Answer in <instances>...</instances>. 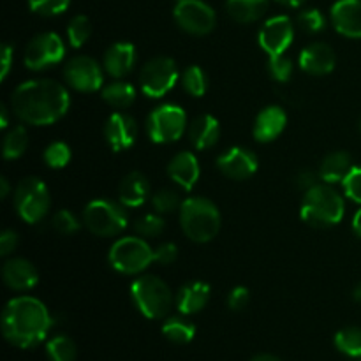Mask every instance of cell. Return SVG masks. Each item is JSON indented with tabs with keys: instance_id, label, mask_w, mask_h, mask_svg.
Returning a JSON list of instances; mask_svg holds the SVG:
<instances>
[{
	"instance_id": "obj_1",
	"label": "cell",
	"mask_w": 361,
	"mask_h": 361,
	"mask_svg": "<svg viewBox=\"0 0 361 361\" xmlns=\"http://www.w3.org/2000/svg\"><path fill=\"white\" fill-rule=\"evenodd\" d=\"M71 106V95L63 85L53 80H30L11 95V109L28 126H51Z\"/></svg>"
},
{
	"instance_id": "obj_2",
	"label": "cell",
	"mask_w": 361,
	"mask_h": 361,
	"mask_svg": "<svg viewBox=\"0 0 361 361\" xmlns=\"http://www.w3.org/2000/svg\"><path fill=\"white\" fill-rule=\"evenodd\" d=\"M51 326V314L44 303L34 296L13 298L2 312V334L14 348H35L48 337Z\"/></svg>"
},
{
	"instance_id": "obj_3",
	"label": "cell",
	"mask_w": 361,
	"mask_h": 361,
	"mask_svg": "<svg viewBox=\"0 0 361 361\" xmlns=\"http://www.w3.org/2000/svg\"><path fill=\"white\" fill-rule=\"evenodd\" d=\"M345 204L344 197L330 185V183H317L309 189L302 201L303 222L312 228H331L344 219Z\"/></svg>"
},
{
	"instance_id": "obj_4",
	"label": "cell",
	"mask_w": 361,
	"mask_h": 361,
	"mask_svg": "<svg viewBox=\"0 0 361 361\" xmlns=\"http://www.w3.org/2000/svg\"><path fill=\"white\" fill-rule=\"evenodd\" d=\"M180 226L189 240L207 243L214 240L221 229V214L207 197H187L180 207Z\"/></svg>"
},
{
	"instance_id": "obj_5",
	"label": "cell",
	"mask_w": 361,
	"mask_h": 361,
	"mask_svg": "<svg viewBox=\"0 0 361 361\" xmlns=\"http://www.w3.org/2000/svg\"><path fill=\"white\" fill-rule=\"evenodd\" d=\"M130 298L148 319H162L173 305L171 289L157 275H140L130 284Z\"/></svg>"
},
{
	"instance_id": "obj_6",
	"label": "cell",
	"mask_w": 361,
	"mask_h": 361,
	"mask_svg": "<svg viewBox=\"0 0 361 361\" xmlns=\"http://www.w3.org/2000/svg\"><path fill=\"white\" fill-rule=\"evenodd\" d=\"M129 215L122 203L94 200L85 207L83 224L95 236H116L127 228Z\"/></svg>"
},
{
	"instance_id": "obj_7",
	"label": "cell",
	"mask_w": 361,
	"mask_h": 361,
	"mask_svg": "<svg viewBox=\"0 0 361 361\" xmlns=\"http://www.w3.org/2000/svg\"><path fill=\"white\" fill-rule=\"evenodd\" d=\"M113 270L123 275H137L154 263V249L137 236H123L116 240L108 254Z\"/></svg>"
},
{
	"instance_id": "obj_8",
	"label": "cell",
	"mask_w": 361,
	"mask_h": 361,
	"mask_svg": "<svg viewBox=\"0 0 361 361\" xmlns=\"http://www.w3.org/2000/svg\"><path fill=\"white\" fill-rule=\"evenodd\" d=\"M51 207V196H49L48 185L37 176L23 178L14 190V208L18 215L28 224H37Z\"/></svg>"
},
{
	"instance_id": "obj_9",
	"label": "cell",
	"mask_w": 361,
	"mask_h": 361,
	"mask_svg": "<svg viewBox=\"0 0 361 361\" xmlns=\"http://www.w3.org/2000/svg\"><path fill=\"white\" fill-rule=\"evenodd\" d=\"M187 127V116L180 106L164 104L155 108L148 115L147 130L154 143H175L183 136Z\"/></svg>"
},
{
	"instance_id": "obj_10",
	"label": "cell",
	"mask_w": 361,
	"mask_h": 361,
	"mask_svg": "<svg viewBox=\"0 0 361 361\" xmlns=\"http://www.w3.org/2000/svg\"><path fill=\"white\" fill-rule=\"evenodd\" d=\"M178 66L169 56H154L143 66L140 73V85L145 95L161 99L178 81Z\"/></svg>"
},
{
	"instance_id": "obj_11",
	"label": "cell",
	"mask_w": 361,
	"mask_h": 361,
	"mask_svg": "<svg viewBox=\"0 0 361 361\" xmlns=\"http://www.w3.org/2000/svg\"><path fill=\"white\" fill-rule=\"evenodd\" d=\"M66 56V44L55 32H42L35 35L25 48L23 62L30 71H42L62 62Z\"/></svg>"
},
{
	"instance_id": "obj_12",
	"label": "cell",
	"mask_w": 361,
	"mask_h": 361,
	"mask_svg": "<svg viewBox=\"0 0 361 361\" xmlns=\"http://www.w3.org/2000/svg\"><path fill=\"white\" fill-rule=\"evenodd\" d=\"M175 21L192 35H207L215 28V11L203 0H180L175 6Z\"/></svg>"
},
{
	"instance_id": "obj_13",
	"label": "cell",
	"mask_w": 361,
	"mask_h": 361,
	"mask_svg": "<svg viewBox=\"0 0 361 361\" xmlns=\"http://www.w3.org/2000/svg\"><path fill=\"white\" fill-rule=\"evenodd\" d=\"M63 78L78 92H97L102 87V69L92 56L76 55L63 67Z\"/></svg>"
},
{
	"instance_id": "obj_14",
	"label": "cell",
	"mask_w": 361,
	"mask_h": 361,
	"mask_svg": "<svg viewBox=\"0 0 361 361\" xmlns=\"http://www.w3.org/2000/svg\"><path fill=\"white\" fill-rule=\"evenodd\" d=\"M295 37V27L288 16H274L264 21L259 30V46L268 56L284 55Z\"/></svg>"
},
{
	"instance_id": "obj_15",
	"label": "cell",
	"mask_w": 361,
	"mask_h": 361,
	"mask_svg": "<svg viewBox=\"0 0 361 361\" xmlns=\"http://www.w3.org/2000/svg\"><path fill=\"white\" fill-rule=\"evenodd\" d=\"M257 157L254 152L242 147H233L217 159L219 171L231 180H247L257 171Z\"/></svg>"
},
{
	"instance_id": "obj_16",
	"label": "cell",
	"mask_w": 361,
	"mask_h": 361,
	"mask_svg": "<svg viewBox=\"0 0 361 361\" xmlns=\"http://www.w3.org/2000/svg\"><path fill=\"white\" fill-rule=\"evenodd\" d=\"M104 136L113 152L127 150L137 137V123L127 113H113L104 127Z\"/></svg>"
},
{
	"instance_id": "obj_17",
	"label": "cell",
	"mask_w": 361,
	"mask_h": 361,
	"mask_svg": "<svg viewBox=\"0 0 361 361\" xmlns=\"http://www.w3.org/2000/svg\"><path fill=\"white\" fill-rule=\"evenodd\" d=\"M335 30L349 39H361V0H337L331 7Z\"/></svg>"
},
{
	"instance_id": "obj_18",
	"label": "cell",
	"mask_w": 361,
	"mask_h": 361,
	"mask_svg": "<svg viewBox=\"0 0 361 361\" xmlns=\"http://www.w3.org/2000/svg\"><path fill=\"white\" fill-rule=\"evenodd\" d=\"M298 63L307 74L324 76V74H330L335 69L337 56H335L334 48L326 42H312V44L302 49Z\"/></svg>"
},
{
	"instance_id": "obj_19",
	"label": "cell",
	"mask_w": 361,
	"mask_h": 361,
	"mask_svg": "<svg viewBox=\"0 0 361 361\" xmlns=\"http://www.w3.org/2000/svg\"><path fill=\"white\" fill-rule=\"evenodd\" d=\"M2 279L7 288L14 291H28L34 289L39 282L37 268L23 257L7 259L2 267Z\"/></svg>"
},
{
	"instance_id": "obj_20",
	"label": "cell",
	"mask_w": 361,
	"mask_h": 361,
	"mask_svg": "<svg viewBox=\"0 0 361 361\" xmlns=\"http://www.w3.org/2000/svg\"><path fill=\"white\" fill-rule=\"evenodd\" d=\"M136 63V48L130 42H115L104 53L102 67L115 80L127 76Z\"/></svg>"
},
{
	"instance_id": "obj_21",
	"label": "cell",
	"mask_w": 361,
	"mask_h": 361,
	"mask_svg": "<svg viewBox=\"0 0 361 361\" xmlns=\"http://www.w3.org/2000/svg\"><path fill=\"white\" fill-rule=\"evenodd\" d=\"M200 162L192 152H180L169 161L168 175L183 190H192L200 180Z\"/></svg>"
},
{
	"instance_id": "obj_22",
	"label": "cell",
	"mask_w": 361,
	"mask_h": 361,
	"mask_svg": "<svg viewBox=\"0 0 361 361\" xmlns=\"http://www.w3.org/2000/svg\"><path fill=\"white\" fill-rule=\"evenodd\" d=\"M286 123H288V115L284 109L279 106H268V108L261 109L259 115L256 116L254 137L259 143H270L286 129Z\"/></svg>"
},
{
	"instance_id": "obj_23",
	"label": "cell",
	"mask_w": 361,
	"mask_h": 361,
	"mask_svg": "<svg viewBox=\"0 0 361 361\" xmlns=\"http://www.w3.org/2000/svg\"><path fill=\"white\" fill-rule=\"evenodd\" d=\"M120 203L126 208H137L147 203L150 197V182L140 171H133L120 182L118 187Z\"/></svg>"
},
{
	"instance_id": "obj_24",
	"label": "cell",
	"mask_w": 361,
	"mask_h": 361,
	"mask_svg": "<svg viewBox=\"0 0 361 361\" xmlns=\"http://www.w3.org/2000/svg\"><path fill=\"white\" fill-rule=\"evenodd\" d=\"M210 300V286L207 282H189L176 295V309L182 316H192L203 310Z\"/></svg>"
},
{
	"instance_id": "obj_25",
	"label": "cell",
	"mask_w": 361,
	"mask_h": 361,
	"mask_svg": "<svg viewBox=\"0 0 361 361\" xmlns=\"http://www.w3.org/2000/svg\"><path fill=\"white\" fill-rule=\"evenodd\" d=\"M221 137V123L212 115H200L189 127V140L196 150H208Z\"/></svg>"
},
{
	"instance_id": "obj_26",
	"label": "cell",
	"mask_w": 361,
	"mask_h": 361,
	"mask_svg": "<svg viewBox=\"0 0 361 361\" xmlns=\"http://www.w3.org/2000/svg\"><path fill=\"white\" fill-rule=\"evenodd\" d=\"M353 169V159L348 152H331L326 157L321 161L319 166V178L324 183H334L344 182V178L348 176V173Z\"/></svg>"
},
{
	"instance_id": "obj_27",
	"label": "cell",
	"mask_w": 361,
	"mask_h": 361,
	"mask_svg": "<svg viewBox=\"0 0 361 361\" xmlns=\"http://www.w3.org/2000/svg\"><path fill=\"white\" fill-rule=\"evenodd\" d=\"M270 0H228L226 11L236 23H252L268 11Z\"/></svg>"
},
{
	"instance_id": "obj_28",
	"label": "cell",
	"mask_w": 361,
	"mask_h": 361,
	"mask_svg": "<svg viewBox=\"0 0 361 361\" xmlns=\"http://www.w3.org/2000/svg\"><path fill=\"white\" fill-rule=\"evenodd\" d=\"M162 335L175 344H189L196 335V326L185 316L168 317L162 324Z\"/></svg>"
},
{
	"instance_id": "obj_29",
	"label": "cell",
	"mask_w": 361,
	"mask_h": 361,
	"mask_svg": "<svg viewBox=\"0 0 361 361\" xmlns=\"http://www.w3.org/2000/svg\"><path fill=\"white\" fill-rule=\"evenodd\" d=\"M102 99L111 108H129L136 101V88L127 81H113L102 88Z\"/></svg>"
},
{
	"instance_id": "obj_30",
	"label": "cell",
	"mask_w": 361,
	"mask_h": 361,
	"mask_svg": "<svg viewBox=\"0 0 361 361\" xmlns=\"http://www.w3.org/2000/svg\"><path fill=\"white\" fill-rule=\"evenodd\" d=\"M28 147V134L23 126H16L6 134L2 145V154L4 159L13 161V159H20L25 154Z\"/></svg>"
},
{
	"instance_id": "obj_31",
	"label": "cell",
	"mask_w": 361,
	"mask_h": 361,
	"mask_svg": "<svg viewBox=\"0 0 361 361\" xmlns=\"http://www.w3.org/2000/svg\"><path fill=\"white\" fill-rule=\"evenodd\" d=\"M335 348L349 358L361 360V328L348 326L335 335Z\"/></svg>"
},
{
	"instance_id": "obj_32",
	"label": "cell",
	"mask_w": 361,
	"mask_h": 361,
	"mask_svg": "<svg viewBox=\"0 0 361 361\" xmlns=\"http://www.w3.org/2000/svg\"><path fill=\"white\" fill-rule=\"evenodd\" d=\"M46 353H48L49 361H76L78 349L73 338L67 335H56L46 344Z\"/></svg>"
},
{
	"instance_id": "obj_33",
	"label": "cell",
	"mask_w": 361,
	"mask_h": 361,
	"mask_svg": "<svg viewBox=\"0 0 361 361\" xmlns=\"http://www.w3.org/2000/svg\"><path fill=\"white\" fill-rule=\"evenodd\" d=\"M182 83L187 94H190L192 97H201V95L207 94L208 90L207 73H204L200 66L187 67V69L183 71Z\"/></svg>"
},
{
	"instance_id": "obj_34",
	"label": "cell",
	"mask_w": 361,
	"mask_h": 361,
	"mask_svg": "<svg viewBox=\"0 0 361 361\" xmlns=\"http://www.w3.org/2000/svg\"><path fill=\"white\" fill-rule=\"evenodd\" d=\"M92 34V23L87 16L83 14H78L73 20L69 21V27H67V39H69V44L73 48H81L85 46V42L90 39Z\"/></svg>"
},
{
	"instance_id": "obj_35",
	"label": "cell",
	"mask_w": 361,
	"mask_h": 361,
	"mask_svg": "<svg viewBox=\"0 0 361 361\" xmlns=\"http://www.w3.org/2000/svg\"><path fill=\"white\" fill-rule=\"evenodd\" d=\"M183 201H180V196L176 190L173 189H161L152 196V207H154L155 214H173V212L180 210Z\"/></svg>"
},
{
	"instance_id": "obj_36",
	"label": "cell",
	"mask_w": 361,
	"mask_h": 361,
	"mask_svg": "<svg viewBox=\"0 0 361 361\" xmlns=\"http://www.w3.org/2000/svg\"><path fill=\"white\" fill-rule=\"evenodd\" d=\"M71 148L63 141H53L44 150V162L53 169H62L69 164Z\"/></svg>"
},
{
	"instance_id": "obj_37",
	"label": "cell",
	"mask_w": 361,
	"mask_h": 361,
	"mask_svg": "<svg viewBox=\"0 0 361 361\" xmlns=\"http://www.w3.org/2000/svg\"><path fill=\"white\" fill-rule=\"evenodd\" d=\"M164 228L166 222L164 219L161 217V214H147L134 222V229H136L137 235L143 236V238H155V236H161Z\"/></svg>"
},
{
	"instance_id": "obj_38",
	"label": "cell",
	"mask_w": 361,
	"mask_h": 361,
	"mask_svg": "<svg viewBox=\"0 0 361 361\" xmlns=\"http://www.w3.org/2000/svg\"><path fill=\"white\" fill-rule=\"evenodd\" d=\"M296 23L307 34H319L326 28V18L319 9H305L298 14Z\"/></svg>"
},
{
	"instance_id": "obj_39",
	"label": "cell",
	"mask_w": 361,
	"mask_h": 361,
	"mask_svg": "<svg viewBox=\"0 0 361 361\" xmlns=\"http://www.w3.org/2000/svg\"><path fill=\"white\" fill-rule=\"evenodd\" d=\"M293 69L295 66H293L291 59H288L286 55H274L268 60V73L279 83L289 81V78L293 76Z\"/></svg>"
},
{
	"instance_id": "obj_40",
	"label": "cell",
	"mask_w": 361,
	"mask_h": 361,
	"mask_svg": "<svg viewBox=\"0 0 361 361\" xmlns=\"http://www.w3.org/2000/svg\"><path fill=\"white\" fill-rule=\"evenodd\" d=\"M71 0H28V7L32 13L39 16H56V14L66 13Z\"/></svg>"
},
{
	"instance_id": "obj_41",
	"label": "cell",
	"mask_w": 361,
	"mask_h": 361,
	"mask_svg": "<svg viewBox=\"0 0 361 361\" xmlns=\"http://www.w3.org/2000/svg\"><path fill=\"white\" fill-rule=\"evenodd\" d=\"M53 228L55 231H59L60 235H73L78 229L81 228V222L78 221V217L74 214H71L69 210H59L53 215Z\"/></svg>"
},
{
	"instance_id": "obj_42",
	"label": "cell",
	"mask_w": 361,
	"mask_h": 361,
	"mask_svg": "<svg viewBox=\"0 0 361 361\" xmlns=\"http://www.w3.org/2000/svg\"><path fill=\"white\" fill-rule=\"evenodd\" d=\"M342 187L349 200L361 204V166H353V169L342 182Z\"/></svg>"
},
{
	"instance_id": "obj_43",
	"label": "cell",
	"mask_w": 361,
	"mask_h": 361,
	"mask_svg": "<svg viewBox=\"0 0 361 361\" xmlns=\"http://www.w3.org/2000/svg\"><path fill=\"white\" fill-rule=\"evenodd\" d=\"M154 259L155 263L162 264V267H166V264H173L176 259H178V247L171 242L161 243V245L154 250Z\"/></svg>"
},
{
	"instance_id": "obj_44",
	"label": "cell",
	"mask_w": 361,
	"mask_h": 361,
	"mask_svg": "<svg viewBox=\"0 0 361 361\" xmlns=\"http://www.w3.org/2000/svg\"><path fill=\"white\" fill-rule=\"evenodd\" d=\"M250 302V293L249 289L243 288V286H236L235 289H231L228 296V307L235 312H240V310L245 309Z\"/></svg>"
},
{
	"instance_id": "obj_45",
	"label": "cell",
	"mask_w": 361,
	"mask_h": 361,
	"mask_svg": "<svg viewBox=\"0 0 361 361\" xmlns=\"http://www.w3.org/2000/svg\"><path fill=\"white\" fill-rule=\"evenodd\" d=\"M319 173L316 171H309V169H305V171H300L298 175H296L295 178V183L300 187L302 190H309L312 189V187H316L317 183H319Z\"/></svg>"
},
{
	"instance_id": "obj_46",
	"label": "cell",
	"mask_w": 361,
	"mask_h": 361,
	"mask_svg": "<svg viewBox=\"0 0 361 361\" xmlns=\"http://www.w3.org/2000/svg\"><path fill=\"white\" fill-rule=\"evenodd\" d=\"M18 245V235L11 229H6V231L0 235V256L7 257Z\"/></svg>"
},
{
	"instance_id": "obj_47",
	"label": "cell",
	"mask_w": 361,
	"mask_h": 361,
	"mask_svg": "<svg viewBox=\"0 0 361 361\" xmlns=\"http://www.w3.org/2000/svg\"><path fill=\"white\" fill-rule=\"evenodd\" d=\"M11 63H13V46L9 42H4L2 44V73H0V78L6 80L7 74L11 71Z\"/></svg>"
},
{
	"instance_id": "obj_48",
	"label": "cell",
	"mask_w": 361,
	"mask_h": 361,
	"mask_svg": "<svg viewBox=\"0 0 361 361\" xmlns=\"http://www.w3.org/2000/svg\"><path fill=\"white\" fill-rule=\"evenodd\" d=\"M353 231L356 233V236L361 238V208L355 214V219H353Z\"/></svg>"
},
{
	"instance_id": "obj_49",
	"label": "cell",
	"mask_w": 361,
	"mask_h": 361,
	"mask_svg": "<svg viewBox=\"0 0 361 361\" xmlns=\"http://www.w3.org/2000/svg\"><path fill=\"white\" fill-rule=\"evenodd\" d=\"M9 190H11L9 180H7V178H0V197H7V196H9Z\"/></svg>"
},
{
	"instance_id": "obj_50",
	"label": "cell",
	"mask_w": 361,
	"mask_h": 361,
	"mask_svg": "<svg viewBox=\"0 0 361 361\" xmlns=\"http://www.w3.org/2000/svg\"><path fill=\"white\" fill-rule=\"evenodd\" d=\"M277 2L282 4V6H286V7H293V9H296V7L303 6L307 0H277Z\"/></svg>"
},
{
	"instance_id": "obj_51",
	"label": "cell",
	"mask_w": 361,
	"mask_h": 361,
	"mask_svg": "<svg viewBox=\"0 0 361 361\" xmlns=\"http://www.w3.org/2000/svg\"><path fill=\"white\" fill-rule=\"evenodd\" d=\"M7 126H9V115H7L6 106H2V108H0V127L6 129Z\"/></svg>"
},
{
	"instance_id": "obj_52",
	"label": "cell",
	"mask_w": 361,
	"mask_h": 361,
	"mask_svg": "<svg viewBox=\"0 0 361 361\" xmlns=\"http://www.w3.org/2000/svg\"><path fill=\"white\" fill-rule=\"evenodd\" d=\"M250 361H282V360L277 358V356H274V355H257L256 358H252Z\"/></svg>"
},
{
	"instance_id": "obj_53",
	"label": "cell",
	"mask_w": 361,
	"mask_h": 361,
	"mask_svg": "<svg viewBox=\"0 0 361 361\" xmlns=\"http://www.w3.org/2000/svg\"><path fill=\"white\" fill-rule=\"evenodd\" d=\"M353 296H355L356 302L361 303V282L355 288V291H353Z\"/></svg>"
},
{
	"instance_id": "obj_54",
	"label": "cell",
	"mask_w": 361,
	"mask_h": 361,
	"mask_svg": "<svg viewBox=\"0 0 361 361\" xmlns=\"http://www.w3.org/2000/svg\"><path fill=\"white\" fill-rule=\"evenodd\" d=\"M360 130H361V118H360Z\"/></svg>"
},
{
	"instance_id": "obj_55",
	"label": "cell",
	"mask_w": 361,
	"mask_h": 361,
	"mask_svg": "<svg viewBox=\"0 0 361 361\" xmlns=\"http://www.w3.org/2000/svg\"><path fill=\"white\" fill-rule=\"evenodd\" d=\"M176 2H180V0H176Z\"/></svg>"
}]
</instances>
